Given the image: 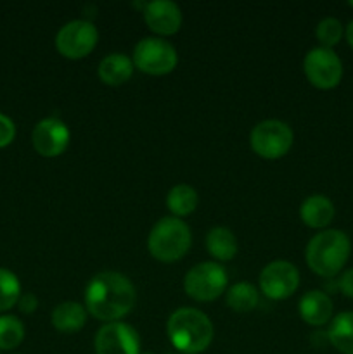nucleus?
<instances>
[{"label": "nucleus", "instance_id": "nucleus-16", "mask_svg": "<svg viewBox=\"0 0 353 354\" xmlns=\"http://www.w3.org/2000/svg\"><path fill=\"white\" fill-rule=\"evenodd\" d=\"M87 310L76 301H64L52 310L51 324L61 334H76L87 324Z\"/></svg>", "mask_w": 353, "mask_h": 354}, {"label": "nucleus", "instance_id": "nucleus-25", "mask_svg": "<svg viewBox=\"0 0 353 354\" xmlns=\"http://www.w3.org/2000/svg\"><path fill=\"white\" fill-rule=\"evenodd\" d=\"M14 137H16V124L9 116L0 113V149L12 144Z\"/></svg>", "mask_w": 353, "mask_h": 354}, {"label": "nucleus", "instance_id": "nucleus-3", "mask_svg": "<svg viewBox=\"0 0 353 354\" xmlns=\"http://www.w3.org/2000/svg\"><path fill=\"white\" fill-rule=\"evenodd\" d=\"M352 254V242L343 230L327 228L310 239L305 251L307 265L315 275L332 279L343 270Z\"/></svg>", "mask_w": 353, "mask_h": 354}, {"label": "nucleus", "instance_id": "nucleus-19", "mask_svg": "<svg viewBox=\"0 0 353 354\" xmlns=\"http://www.w3.org/2000/svg\"><path fill=\"white\" fill-rule=\"evenodd\" d=\"M329 342L341 354H353V311H343L331 320Z\"/></svg>", "mask_w": 353, "mask_h": 354}, {"label": "nucleus", "instance_id": "nucleus-6", "mask_svg": "<svg viewBox=\"0 0 353 354\" xmlns=\"http://www.w3.org/2000/svg\"><path fill=\"white\" fill-rule=\"evenodd\" d=\"M132 61L141 73L151 76H165L176 68L179 54L170 41L158 37H149L142 38L135 45Z\"/></svg>", "mask_w": 353, "mask_h": 354}, {"label": "nucleus", "instance_id": "nucleus-20", "mask_svg": "<svg viewBox=\"0 0 353 354\" xmlns=\"http://www.w3.org/2000/svg\"><path fill=\"white\" fill-rule=\"evenodd\" d=\"M197 203H199V197H197L196 189L187 185V183L172 187L168 196H166V207H168L173 216L180 218V220L183 216L192 214L196 211Z\"/></svg>", "mask_w": 353, "mask_h": 354}, {"label": "nucleus", "instance_id": "nucleus-15", "mask_svg": "<svg viewBox=\"0 0 353 354\" xmlns=\"http://www.w3.org/2000/svg\"><path fill=\"white\" fill-rule=\"evenodd\" d=\"M334 204L329 197L320 196V194H314V196L307 197L300 207V218L308 228H315V230H324L325 227L331 225L334 220Z\"/></svg>", "mask_w": 353, "mask_h": 354}, {"label": "nucleus", "instance_id": "nucleus-5", "mask_svg": "<svg viewBox=\"0 0 353 354\" xmlns=\"http://www.w3.org/2000/svg\"><path fill=\"white\" fill-rule=\"evenodd\" d=\"M228 289L227 272L215 261L194 265L183 279V290L197 303H213Z\"/></svg>", "mask_w": 353, "mask_h": 354}, {"label": "nucleus", "instance_id": "nucleus-9", "mask_svg": "<svg viewBox=\"0 0 353 354\" xmlns=\"http://www.w3.org/2000/svg\"><path fill=\"white\" fill-rule=\"evenodd\" d=\"M303 71L311 86L318 90H332L341 83L343 62L332 48L315 47L305 55Z\"/></svg>", "mask_w": 353, "mask_h": 354}, {"label": "nucleus", "instance_id": "nucleus-18", "mask_svg": "<svg viewBox=\"0 0 353 354\" xmlns=\"http://www.w3.org/2000/svg\"><path fill=\"white\" fill-rule=\"evenodd\" d=\"M206 249L217 261H230L239 251L234 232L225 227H215L206 235Z\"/></svg>", "mask_w": 353, "mask_h": 354}, {"label": "nucleus", "instance_id": "nucleus-29", "mask_svg": "<svg viewBox=\"0 0 353 354\" xmlns=\"http://www.w3.org/2000/svg\"><path fill=\"white\" fill-rule=\"evenodd\" d=\"M141 354H154V353H141Z\"/></svg>", "mask_w": 353, "mask_h": 354}, {"label": "nucleus", "instance_id": "nucleus-30", "mask_svg": "<svg viewBox=\"0 0 353 354\" xmlns=\"http://www.w3.org/2000/svg\"><path fill=\"white\" fill-rule=\"evenodd\" d=\"M350 7H353V2H350Z\"/></svg>", "mask_w": 353, "mask_h": 354}, {"label": "nucleus", "instance_id": "nucleus-24", "mask_svg": "<svg viewBox=\"0 0 353 354\" xmlns=\"http://www.w3.org/2000/svg\"><path fill=\"white\" fill-rule=\"evenodd\" d=\"M343 35H345V28L341 21L336 17H324L315 28V37L320 41V47L325 48L336 47L341 41Z\"/></svg>", "mask_w": 353, "mask_h": 354}, {"label": "nucleus", "instance_id": "nucleus-13", "mask_svg": "<svg viewBox=\"0 0 353 354\" xmlns=\"http://www.w3.org/2000/svg\"><path fill=\"white\" fill-rule=\"evenodd\" d=\"M142 16H144L149 30L159 37H172V35L179 33L180 26H182V10L172 0L145 2Z\"/></svg>", "mask_w": 353, "mask_h": 354}, {"label": "nucleus", "instance_id": "nucleus-10", "mask_svg": "<svg viewBox=\"0 0 353 354\" xmlns=\"http://www.w3.org/2000/svg\"><path fill=\"white\" fill-rule=\"evenodd\" d=\"M300 287V272L286 259L269 263L260 273V290L272 301H284Z\"/></svg>", "mask_w": 353, "mask_h": 354}, {"label": "nucleus", "instance_id": "nucleus-27", "mask_svg": "<svg viewBox=\"0 0 353 354\" xmlns=\"http://www.w3.org/2000/svg\"><path fill=\"white\" fill-rule=\"evenodd\" d=\"M338 287H339V290L343 292V296L353 299V268L346 270V272L339 277Z\"/></svg>", "mask_w": 353, "mask_h": 354}, {"label": "nucleus", "instance_id": "nucleus-17", "mask_svg": "<svg viewBox=\"0 0 353 354\" xmlns=\"http://www.w3.org/2000/svg\"><path fill=\"white\" fill-rule=\"evenodd\" d=\"M134 61L125 54H109L99 62L97 75L107 86H120L127 83L134 75Z\"/></svg>", "mask_w": 353, "mask_h": 354}, {"label": "nucleus", "instance_id": "nucleus-8", "mask_svg": "<svg viewBox=\"0 0 353 354\" xmlns=\"http://www.w3.org/2000/svg\"><path fill=\"white\" fill-rule=\"evenodd\" d=\"M99 41V33L93 23L87 19H75L66 23L55 35V48L59 54L71 61L87 57L93 52Z\"/></svg>", "mask_w": 353, "mask_h": 354}, {"label": "nucleus", "instance_id": "nucleus-23", "mask_svg": "<svg viewBox=\"0 0 353 354\" xmlns=\"http://www.w3.org/2000/svg\"><path fill=\"white\" fill-rule=\"evenodd\" d=\"M21 297V282L14 272L0 268V313L9 311Z\"/></svg>", "mask_w": 353, "mask_h": 354}, {"label": "nucleus", "instance_id": "nucleus-7", "mask_svg": "<svg viewBox=\"0 0 353 354\" xmlns=\"http://www.w3.org/2000/svg\"><path fill=\"white\" fill-rule=\"evenodd\" d=\"M294 133L287 123L280 120L260 121L249 135L253 152L263 159H280L291 151Z\"/></svg>", "mask_w": 353, "mask_h": 354}, {"label": "nucleus", "instance_id": "nucleus-4", "mask_svg": "<svg viewBox=\"0 0 353 354\" xmlns=\"http://www.w3.org/2000/svg\"><path fill=\"white\" fill-rule=\"evenodd\" d=\"M192 234L185 221L175 216L161 218L147 237V251L156 261L175 263L189 252Z\"/></svg>", "mask_w": 353, "mask_h": 354}, {"label": "nucleus", "instance_id": "nucleus-21", "mask_svg": "<svg viewBox=\"0 0 353 354\" xmlns=\"http://www.w3.org/2000/svg\"><path fill=\"white\" fill-rule=\"evenodd\" d=\"M225 301H227V306L230 310L237 311V313H249L258 306L260 292L253 283L237 282L228 287Z\"/></svg>", "mask_w": 353, "mask_h": 354}, {"label": "nucleus", "instance_id": "nucleus-28", "mask_svg": "<svg viewBox=\"0 0 353 354\" xmlns=\"http://www.w3.org/2000/svg\"><path fill=\"white\" fill-rule=\"evenodd\" d=\"M345 38H346V41H348L350 47L353 48V19L350 21L348 26L345 28Z\"/></svg>", "mask_w": 353, "mask_h": 354}, {"label": "nucleus", "instance_id": "nucleus-12", "mask_svg": "<svg viewBox=\"0 0 353 354\" xmlns=\"http://www.w3.org/2000/svg\"><path fill=\"white\" fill-rule=\"evenodd\" d=\"M69 138L71 133L64 121L59 118H45L35 124L31 144L42 158H57L68 149Z\"/></svg>", "mask_w": 353, "mask_h": 354}, {"label": "nucleus", "instance_id": "nucleus-11", "mask_svg": "<svg viewBox=\"0 0 353 354\" xmlns=\"http://www.w3.org/2000/svg\"><path fill=\"white\" fill-rule=\"evenodd\" d=\"M96 354H141V337L132 325L113 322L99 328L93 339Z\"/></svg>", "mask_w": 353, "mask_h": 354}, {"label": "nucleus", "instance_id": "nucleus-1", "mask_svg": "<svg viewBox=\"0 0 353 354\" xmlns=\"http://www.w3.org/2000/svg\"><path fill=\"white\" fill-rule=\"evenodd\" d=\"M137 290L127 275L118 272H100L85 289V310L96 320L113 324L121 322L134 310Z\"/></svg>", "mask_w": 353, "mask_h": 354}, {"label": "nucleus", "instance_id": "nucleus-14", "mask_svg": "<svg viewBox=\"0 0 353 354\" xmlns=\"http://www.w3.org/2000/svg\"><path fill=\"white\" fill-rule=\"evenodd\" d=\"M298 311L305 324L322 327L332 320V301L322 290H308L298 303Z\"/></svg>", "mask_w": 353, "mask_h": 354}, {"label": "nucleus", "instance_id": "nucleus-2", "mask_svg": "<svg viewBox=\"0 0 353 354\" xmlns=\"http://www.w3.org/2000/svg\"><path fill=\"white\" fill-rule=\"evenodd\" d=\"M166 334L173 348L182 354H201L211 346L215 328L208 315L196 308H179L166 324Z\"/></svg>", "mask_w": 353, "mask_h": 354}, {"label": "nucleus", "instance_id": "nucleus-22", "mask_svg": "<svg viewBox=\"0 0 353 354\" xmlns=\"http://www.w3.org/2000/svg\"><path fill=\"white\" fill-rule=\"evenodd\" d=\"M24 324L14 315L0 317V351H12L24 341Z\"/></svg>", "mask_w": 353, "mask_h": 354}, {"label": "nucleus", "instance_id": "nucleus-26", "mask_svg": "<svg viewBox=\"0 0 353 354\" xmlns=\"http://www.w3.org/2000/svg\"><path fill=\"white\" fill-rule=\"evenodd\" d=\"M17 308H19L21 313L24 315H31L37 311L38 308V299L35 294L26 292V294H21L19 301H17Z\"/></svg>", "mask_w": 353, "mask_h": 354}]
</instances>
